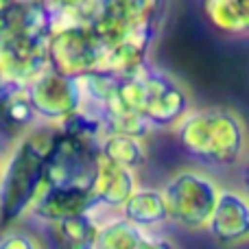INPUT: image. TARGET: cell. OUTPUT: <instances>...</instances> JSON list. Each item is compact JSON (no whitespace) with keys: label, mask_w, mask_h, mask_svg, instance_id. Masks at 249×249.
Here are the masks:
<instances>
[{"label":"cell","mask_w":249,"mask_h":249,"mask_svg":"<svg viewBox=\"0 0 249 249\" xmlns=\"http://www.w3.org/2000/svg\"><path fill=\"white\" fill-rule=\"evenodd\" d=\"M57 230L64 243L70 247H90L96 245V238H99V228L88 212H77L66 219H59Z\"/></svg>","instance_id":"cell-1"},{"label":"cell","mask_w":249,"mask_h":249,"mask_svg":"<svg viewBox=\"0 0 249 249\" xmlns=\"http://www.w3.org/2000/svg\"><path fill=\"white\" fill-rule=\"evenodd\" d=\"M105 155L112 158L118 166H136L142 162V149L138 142L129 138V133H114L105 140Z\"/></svg>","instance_id":"cell-3"},{"label":"cell","mask_w":249,"mask_h":249,"mask_svg":"<svg viewBox=\"0 0 249 249\" xmlns=\"http://www.w3.org/2000/svg\"><path fill=\"white\" fill-rule=\"evenodd\" d=\"M127 206H124V212H127V219L136 221V223H142V225H153V223H162L166 221L168 216V208H166V201L160 193H144V201L146 206H142V201L138 199V195L133 197H127Z\"/></svg>","instance_id":"cell-2"},{"label":"cell","mask_w":249,"mask_h":249,"mask_svg":"<svg viewBox=\"0 0 249 249\" xmlns=\"http://www.w3.org/2000/svg\"><path fill=\"white\" fill-rule=\"evenodd\" d=\"M13 245H20V247H35L37 243L29 236H20V238H4L2 247H13Z\"/></svg>","instance_id":"cell-4"}]
</instances>
